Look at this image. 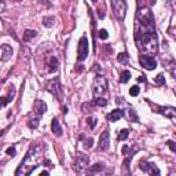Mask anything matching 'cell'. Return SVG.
<instances>
[{
    "mask_svg": "<svg viewBox=\"0 0 176 176\" xmlns=\"http://www.w3.org/2000/svg\"><path fill=\"white\" fill-rule=\"evenodd\" d=\"M166 145H168L169 147H171V150H172V151H176V147H175V145H174V142H172V140H168V143H166Z\"/></svg>",
    "mask_w": 176,
    "mask_h": 176,
    "instance_id": "cell-33",
    "label": "cell"
},
{
    "mask_svg": "<svg viewBox=\"0 0 176 176\" xmlns=\"http://www.w3.org/2000/svg\"><path fill=\"white\" fill-rule=\"evenodd\" d=\"M123 116H125L128 118V121H135V123L139 121V117H138L136 111L133 110V107H131L129 105H127V109H125V110H123Z\"/></svg>",
    "mask_w": 176,
    "mask_h": 176,
    "instance_id": "cell-11",
    "label": "cell"
},
{
    "mask_svg": "<svg viewBox=\"0 0 176 176\" xmlns=\"http://www.w3.org/2000/svg\"><path fill=\"white\" fill-rule=\"evenodd\" d=\"M28 125H29V128H37V125H39V116H37L36 118H30L29 121H28Z\"/></svg>",
    "mask_w": 176,
    "mask_h": 176,
    "instance_id": "cell-25",
    "label": "cell"
},
{
    "mask_svg": "<svg viewBox=\"0 0 176 176\" xmlns=\"http://www.w3.org/2000/svg\"><path fill=\"white\" fill-rule=\"evenodd\" d=\"M88 123H89V127H91V128H94L95 125H97V118H94V117L88 118Z\"/></svg>",
    "mask_w": 176,
    "mask_h": 176,
    "instance_id": "cell-32",
    "label": "cell"
},
{
    "mask_svg": "<svg viewBox=\"0 0 176 176\" xmlns=\"http://www.w3.org/2000/svg\"><path fill=\"white\" fill-rule=\"evenodd\" d=\"M128 136H129V131L128 129H121L120 133H118V139L120 140H125Z\"/></svg>",
    "mask_w": 176,
    "mask_h": 176,
    "instance_id": "cell-26",
    "label": "cell"
},
{
    "mask_svg": "<svg viewBox=\"0 0 176 176\" xmlns=\"http://www.w3.org/2000/svg\"><path fill=\"white\" fill-rule=\"evenodd\" d=\"M139 62H140V65L147 70H154L157 68V61L153 58L151 55H142L139 58Z\"/></svg>",
    "mask_w": 176,
    "mask_h": 176,
    "instance_id": "cell-7",
    "label": "cell"
},
{
    "mask_svg": "<svg viewBox=\"0 0 176 176\" xmlns=\"http://www.w3.org/2000/svg\"><path fill=\"white\" fill-rule=\"evenodd\" d=\"M98 34H99V39H102V40H106L109 37V33H107L106 29H101L98 32Z\"/></svg>",
    "mask_w": 176,
    "mask_h": 176,
    "instance_id": "cell-29",
    "label": "cell"
},
{
    "mask_svg": "<svg viewBox=\"0 0 176 176\" xmlns=\"http://www.w3.org/2000/svg\"><path fill=\"white\" fill-rule=\"evenodd\" d=\"M41 158V154L39 151V147H32V149L28 151L26 157L24 158V161L21 162L20 168L15 171V175H30L34 169L39 166V161Z\"/></svg>",
    "mask_w": 176,
    "mask_h": 176,
    "instance_id": "cell-2",
    "label": "cell"
},
{
    "mask_svg": "<svg viewBox=\"0 0 176 176\" xmlns=\"http://www.w3.org/2000/svg\"><path fill=\"white\" fill-rule=\"evenodd\" d=\"M54 21H55L54 20V17H44L43 18V25L46 28H51L54 25Z\"/></svg>",
    "mask_w": 176,
    "mask_h": 176,
    "instance_id": "cell-24",
    "label": "cell"
},
{
    "mask_svg": "<svg viewBox=\"0 0 176 176\" xmlns=\"http://www.w3.org/2000/svg\"><path fill=\"white\" fill-rule=\"evenodd\" d=\"M157 111H160V113L164 114V116L168 117V118H175V114H176V109L172 107V106L160 107V110H157Z\"/></svg>",
    "mask_w": 176,
    "mask_h": 176,
    "instance_id": "cell-13",
    "label": "cell"
},
{
    "mask_svg": "<svg viewBox=\"0 0 176 176\" xmlns=\"http://www.w3.org/2000/svg\"><path fill=\"white\" fill-rule=\"evenodd\" d=\"M139 168L142 169L143 172H146V174L154 176V175H160V169L156 166V164H153V162H147V161H140L139 164Z\"/></svg>",
    "mask_w": 176,
    "mask_h": 176,
    "instance_id": "cell-8",
    "label": "cell"
},
{
    "mask_svg": "<svg viewBox=\"0 0 176 176\" xmlns=\"http://www.w3.org/2000/svg\"><path fill=\"white\" fill-rule=\"evenodd\" d=\"M123 117V109H114L113 111H110V114L107 116V120L111 123H116Z\"/></svg>",
    "mask_w": 176,
    "mask_h": 176,
    "instance_id": "cell-15",
    "label": "cell"
},
{
    "mask_svg": "<svg viewBox=\"0 0 176 176\" xmlns=\"http://www.w3.org/2000/svg\"><path fill=\"white\" fill-rule=\"evenodd\" d=\"M14 95H15V89H14V87H10V94H8V97L0 98V106H6V105H8L10 102H12Z\"/></svg>",
    "mask_w": 176,
    "mask_h": 176,
    "instance_id": "cell-17",
    "label": "cell"
},
{
    "mask_svg": "<svg viewBox=\"0 0 176 176\" xmlns=\"http://www.w3.org/2000/svg\"><path fill=\"white\" fill-rule=\"evenodd\" d=\"M156 84H158V85H164L165 84V77H164V74H158L156 77Z\"/></svg>",
    "mask_w": 176,
    "mask_h": 176,
    "instance_id": "cell-28",
    "label": "cell"
},
{
    "mask_svg": "<svg viewBox=\"0 0 176 176\" xmlns=\"http://www.w3.org/2000/svg\"><path fill=\"white\" fill-rule=\"evenodd\" d=\"M47 175H48V171H43L40 174V176H47Z\"/></svg>",
    "mask_w": 176,
    "mask_h": 176,
    "instance_id": "cell-35",
    "label": "cell"
},
{
    "mask_svg": "<svg viewBox=\"0 0 176 176\" xmlns=\"http://www.w3.org/2000/svg\"><path fill=\"white\" fill-rule=\"evenodd\" d=\"M92 105H95V106H101V107H105L107 105V101L101 97H97V99H95L94 102H92Z\"/></svg>",
    "mask_w": 176,
    "mask_h": 176,
    "instance_id": "cell-21",
    "label": "cell"
},
{
    "mask_svg": "<svg viewBox=\"0 0 176 176\" xmlns=\"http://www.w3.org/2000/svg\"><path fill=\"white\" fill-rule=\"evenodd\" d=\"M89 164V158L83 153H77V157H76L74 161V171L77 172H83L85 168H88Z\"/></svg>",
    "mask_w": 176,
    "mask_h": 176,
    "instance_id": "cell-6",
    "label": "cell"
},
{
    "mask_svg": "<svg viewBox=\"0 0 176 176\" xmlns=\"http://www.w3.org/2000/svg\"><path fill=\"white\" fill-rule=\"evenodd\" d=\"M51 131H52V133L56 136L62 135V127H61L59 121L56 120V118H54V120L51 121Z\"/></svg>",
    "mask_w": 176,
    "mask_h": 176,
    "instance_id": "cell-16",
    "label": "cell"
},
{
    "mask_svg": "<svg viewBox=\"0 0 176 176\" xmlns=\"http://www.w3.org/2000/svg\"><path fill=\"white\" fill-rule=\"evenodd\" d=\"M109 143H110V136H109V132L105 131L102 132L101 138H99V143H98V150H107L109 149Z\"/></svg>",
    "mask_w": 176,
    "mask_h": 176,
    "instance_id": "cell-9",
    "label": "cell"
},
{
    "mask_svg": "<svg viewBox=\"0 0 176 176\" xmlns=\"http://www.w3.org/2000/svg\"><path fill=\"white\" fill-rule=\"evenodd\" d=\"M0 50H2V59L4 61V62L11 58V55H12V48H11L10 46H8V44H3Z\"/></svg>",
    "mask_w": 176,
    "mask_h": 176,
    "instance_id": "cell-14",
    "label": "cell"
},
{
    "mask_svg": "<svg viewBox=\"0 0 176 176\" xmlns=\"http://www.w3.org/2000/svg\"><path fill=\"white\" fill-rule=\"evenodd\" d=\"M6 153H7V154L10 156V157H14V156H15V147H14V146H12V147H8Z\"/></svg>",
    "mask_w": 176,
    "mask_h": 176,
    "instance_id": "cell-31",
    "label": "cell"
},
{
    "mask_svg": "<svg viewBox=\"0 0 176 176\" xmlns=\"http://www.w3.org/2000/svg\"><path fill=\"white\" fill-rule=\"evenodd\" d=\"M139 92H140V88L138 87V85H133V87L129 89V95H131V97H138Z\"/></svg>",
    "mask_w": 176,
    "mask_h": 176,
    "instance_id": "cell-27",
    "label": "cell"
},
{
    "mask_svg": "<svg viewBox=\"0 0 176 176\" xmlns=\"http://www.w3.org/2000/svg\"><path fill=\"white\" fill-rule=\"evenodd\" d=\"M33 107H34V113H36L39 117L47 111V105L44 103L43 101H40V99H37V101L34 102V106Z\"/></svg>",
    "mask_w": 176,
    "mask_h": 176,
    "instance_id": "cell-12",
    "label": "cell"
},
{
    "mask_svg": "<svg viewBox=\"0 0 176 176\" xmlns=\"http://www.w3.org/2000/svg\"><path fill=\"white\" fill-rule=\"evenodd\" d=\"M135 41L142 55H154L158 51V40L154 28V17L149 7L139 6L136 12Z\"/></svg>",
    "mask_w": 176,
    "mask_h": 176,
    "instance_id": "cell-1",
    "label": "cell"
},
{
    "mask_svg": "<svg viewBox=\"0 0 176 176\" xmlns=\"http://www.w3.org/2000/svg\"><path fill=\"white\" fill-rule=\"evenodd\" d=\"M62 111H63V113H66V111H68V107L63 106V107H62Z\"/></svg>",
    "mask_w": 176,
    "mask_h": 176,
    "instance_id": "cell-36",
    "label": "cell"
},
{
    "mask_svg": "<svg viewBox=\"0 0 176 176\" xmlns=\"http://www.w3.org/2000/svg\"><path fill=\"white\" fill-rule=\"evenodd\" d=\"M138 81H143V83H145L146 81V77H145V76H140V77L138 79Z\"/></svg>",
    "mask_w": 176,
    "mask_h": 176,
    "instance_id": "cell-34",
    "label": "cell"
},
{
    "mask_svg": "<svg viewBox=\"0 0 176 176\" xmlns=\"http://www.w3.org/2000/svg\"><path fill=\"white\" fill-rule=\"evenodd\" d=\"M128 59H129V55H128L127 52H121V54H118V56H117V61L120 63H123V65H127Z\"/></svg>",
    "mask_w": 176,
    "mask_h": 176,
    "instance_id": "cell-19",
    "label": "cell"
},
{
    "mask_svg": "<svg viewBox=\"0 0 176 176\" xmlns=\"http://www.w3.org/2000/svg\"><path fill=\"white\" fill-rule=\"evenodd\" d=\"M47 89L51 92V94H54L56 98H61V88H59V80L55 79L52 80L51 83L47 84Z\"/></svg>",
    "mask_w": 176,
    "mask_h": 176,
    "instance_id": "cell-10",
    "label": "cell"
},
{
    "mask_svg": "<svg viewBox=\"0 0 176 176\" xmlns=\"http://www.w3.org/2000/svg\"><path fill=\"white\" fill-rule=\"evenodd\" d=\"M92 92H94L95 98L97 97H102L103 94L107 92V80L103 77V76H97L94 79V83H92Z\"/></svg>",
    "mask_w": 176,
    "mask_h": 176,
    "instance_id": "cell-3",
    "label": "cell"
},
{
    "mask_svg": "<svg viewBox=\"0 0 176 176\" xmlns=\"http://www.w3.org/2000/svg\"><path fill=\"white\" fill-rule=\"evenodd\" d=\"M89 52V43L88 39L85 36H83L79 40V46H77V59L79 61H84L88 56Z\"/></svg>",
    "mask_w": 176,
    "mask_h": 176,
    "instance_id": "cell-5",
    "label": "cell"
},
{
    "mask_svg": "<svg viewBox=\"0 0 176 176\" xmlns=\"http://www.w3.org/2000/svg\"><path fill=\"white\" fill-rule=\"evenodd\" d=\"M33 37H36V32L34 30H26L24 33V40L25 41H29V40H32Z\"/></svg>",
    "mask_w": 176,
    "mask_h": 176,
    "instance_id": "cell-23",
    "label": "cell"
},
{
    "mask_svg": "<svg viewBox=\"0 0 176 176\" xmlns=\"http://www.w3.org/2000/svg\"><path fill=\"white\" fill-rule=\"evenodd\" d=\"M102 169H103V164H101V162H98V164H95V165L89 166V169H88V171L91 172V174H97V172H101Z\"/></svg>",
    "mask_w": 176,
    "mask_h": 176,
    "instance_id": "cell-22",
    "label": "cell"
},
{
    "mask_svg": "<svg viewBox=\"0 0 176 176\" xmlns=\"http://www.w3.org/2000/svg\"><path fill=\"white\" fill-rule=\"evenodd\" d=\"M129 79H131V73L128 72V70H124V72H121V74H120V83L125 84V83H127Z\"/></svg>",
    "mask_w": 176,
    "mask_h": 176,
    "instance_id": "cell-20",
    "label": "cell"
},
{
    "mask_svg": "<svg viewBox=\"0 0 176 176\" xmlns=\"http://www.w3.org/2000/svg\"><path fill=\"white\" fill-rule=\"evenodd\" d=\"M48 66H50V72H56V69H58V59L55 56H51Z\"/></svg>",
    "mask_w": 176,
    "mask_h": 176,
    "instance_id": "cell-18",
    "label": "cell"
},
{
    "mask_svg": "<svg viewBox=\"0 0 176 176\" xmlns=\"http://www.w3.org/2000/svg\"><path fill=\"white\" fill-rule=\"evenodd\" d=\"M92 2H94V3H97V2H98V0H92Z\"/></svg>",
    "mask_w": 176,
    "mask_h": 176,
    "instance_id": "cell-37",
    "label": "cell"
},
{
    "mask_svg": "<svg viewBox=\"0 0 176 176\" xmlns=\"http://www.w3.org/2000/svg\"><path fill=\"white\" fill-rule=\"evenodd\" d=\"M111 10L117 20L123 21L127 14V3L125 0H111Z\"/></svg>",
    "mask_w": 176,
    "mask_h": 176,
    "instance_id": "cell-4",
    "label": "cell"
},
{
    "mask_svg": "<svg viewBox=\"0 0 176 176\" xmlns=\"http://www.w3.org/2000/svg\"><path fill=\"white\" fill-rule=\"evenodd\" d=\"M92 143H94L92 138H88V139H85V140H84V146L87 147V149H91V147H92Z\"/></svg>",
    "mask_w": 176,
    "mask_h": 176,
    "instance_id": "cell-30",
    "label": "cell"
}]
</instances>
